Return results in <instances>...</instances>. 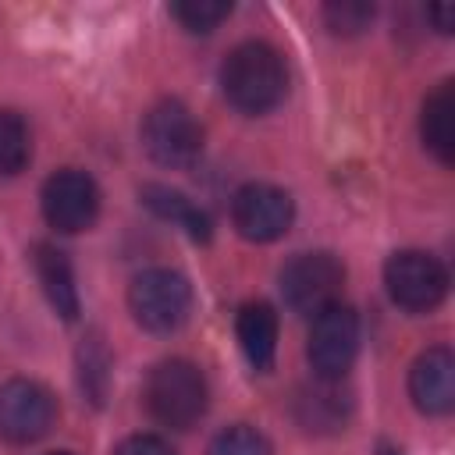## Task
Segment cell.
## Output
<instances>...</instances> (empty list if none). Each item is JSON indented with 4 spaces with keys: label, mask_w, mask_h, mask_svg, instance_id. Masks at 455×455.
I'll return each mask as SVG.
<instances>
[{
    "label": "cell",
    "mask_w": 455,
    "mask_h": 455,
    "mask_svg": "<svg viewBox=\"0 0 455 455\" xmlns=\"http://www.w3.org/2000/svg\"><path fill=\"white\" fill-rule=\"evenodd\" d=\"M43 217L53 231L60 235H78V231H89L100 217V188L96 181L78 171V167H64L57 174L46 178L43 185Z\"/></svg>",
    "instance_id": "9c48e42d"
},
{
    "label": "cell",
    "mask_w": 455,
    "mask_h": 455,
    "mask_svg": "<svg viewBox=\"0 0 455 455\" xmlns=\"http://www.w3.org/2000/svg\"><path fill=\"white\" fill-rule=\"evenodd\" d=\"M142 149L160 167L188 171L203 156V128L181 100H160L142 117Z\"/></svg>",
    "instance_id": "5b68a950"
},
{
    "label": "cell",
    "mask_w": 455,
    "mask_h": 455,
    "mask_svg": "<svg viewBox=\"0 0 455 455\" xmlns=\"http://www.w3.org/2000/svg\"><path fill=\"white\" fill-rule=\"evenodd\" d=\"M384 288L405 313H430L448 295V270L423 249H402L384 263Z\"/></svg>",
    "instance_id": "8992f818"
},
{
    "label": "cell",
    "mask_w": 455,
    "mask_h": 455,
    "mask_svg": "<svg viewBox=\"0 0 455 455\" xmlns=\"http://www.w3.org/2000/svg\"><path fill=\"white\" fill-rule=\"evenodd\" d=\"M57 423V398L50 387L28 377H14L0 387V437L7 444H32Z\"/></svg>",
    "instance_id": "ba28073f"
},
{
    "label": "cell",
    "mask_w": 455,
    "mask_h": 455,
    "mask_svg": "<svg viewBox=\"0 0 455 455\" xmlns=\"http://www.w3.org/2000/svg\"><path fill=\"white\" fill-rule=\"evenodd\" d=\"M281 295L284 306L299 316H316L327 306L341 302V288H345V263L327 252V249H313V252H299L281 267Z\"/></svg>",
    "instance_id": "277c9868"
},
{
    "label": "cell",
    "mask_w": 455,
    "mask_h": 455,
    "mask_svg": "<svg viewBox=\"0 0 455 455\" xmlns=\"http://www.w3.org/2000/svg\"><path fill=\"white\" fill-rule=\"evenodd\" d=\"M373 4H363V0H341V4H327L323 7V21L334 36H359L370 28L373 21Z\"/></svg>",
    "instance_id": "44dd1931"
},
{
    "label": "cell",
    "mask_w": 455,
    "mask_h": 455,
    "mask_svg": "<svg viewBox=\"0 0 455 455\" xmlns=\"http://www.w3.org/2000/svg\"><path fill=\"white\" fill-rule=\"evenodd\" d=\"M206 455H270V441L256 430V427H228L210 441Z\"/></svg>",
    "instance_id": "ffe728a7"
},
{
    "label": "cell",
    "mask_w": 455,
    "mask_h": 455,
    "mask_svg": "<svg viewBox=\"0 0 455 455\" xmlns=\"http://www.w3.org/2000/svg\"><path fill=\"white\" fill-rule=\"evenodd\" d=\"M295 220V203L284 188L249 181L231 199V224L245 242H274Z\"/></svg>",
    "instance_id": "30bf717a"
},
{
    "label": "cell",
    "mask_w": 455,
    "mask_h": 455,
    "mask_svg": "<svg viewBox=\"0 0 455 455\" xmlns=\"http://www.w3.org/2000/svg\"><path fill=\"white\" fill-rule=\"evenodd\" d=\"M46 455H71V451H46Z\"/></svg>",
    "instance_id": "cb8c5ba5"
},
{
    "label": "cell",
    "mask_w": 455,
    "mask_h": 455,
    "mask_svg": "<svg viewBox=\"0 0 455 455\" xmlns=\"http://www.w3.org/2000/svg\"><path fill=\"white\" fill-rule=\"evenodd\" d=\"M114 455H174V448L156 434H132L114 448Z\"/></svg>",
    "instance_id": "7402d4cb"
},
{
    "label": "cell",
    "mask_w": 455,
    "mask_h": 455,
    "mask_svg": "<svg viewBox=\"0 0 455 455\" xmlns=\"http://www.w3.org/2000/svg\"><path fill=\"white\" fill-rule=\"evenodd\" d=\"M142 203H146L156 217L178 224L188 238H196V242H206V238H210V217H206L192 199H185L181 192H174V188H167V185H146V188H142Z\"/></svg>",
    "instance_id": "9a60e30c"
},
{
    "label": "cell",
    "mask_w": 455,
    "mask_h": 455,
    "mask_svg": "<svg viewBox=\"0 0 455 455\" xmlns=\"http://www.w3.org/2000/svg\"><path fill=\"white\" fill-rule=\"evenodd\" d=\"M359 355V316L352 306L334 302L323 313L313 316L309 341H306V359L316 373V380L338 384Z\"/></svg>",
    "instance_id": "52a82bcc"
},
{
    "label": "cell",
    "mask_w": 455,
    "mask_h": 455,
    "mask_svg": "<svg viewBox=\"0 0 455 455\" xmlns=\"http://www.w3.org/2000/svg\"><path fill=\"white\" fill-rule=\"evenodd\" d=\"M142 398L156 423L171 430H188L206 412V377L188 359H164L149 370Z\"/></svg>",
    "instance_id": "7a4b0ae2"
},
{
    "label": "cell",
    "mask_w": 455,
    "mask_h": 455,
    "mask_svg": "<svg viewBox=\"0 0 455 455\" xmlns=\"http://www.w3.org/2000/svg\"><path fill=\"white\" fill-rule=\"evenodd\" d=\"M78 377H82V387H85V395L92 398V405H100L103 402V395H107V352H103V345H100V338H89L82 348H78Z\"/></svg>",
    "instance_id": "d6986e66"
},
{
    "label": "cell",
    "mask_w": 455,
    "mask_h": 455,
    "mask_svg": "<svg viewBox=\"0 0 455 455\" xmlns=\"http://www.w3.org/2000/svg\"><path fill=\"white\" fill-rule=\"evenodd\" d=\"M32 156V135L21 114L0 110V178H14L28 167Z\"/></svg>",
    "instance_id": "2e32d148"
},
{
    "label": "cell",
    "mask_w": 455,
    "mask_h": 455,
    "mask_svg": "<svg viewBox=\"0 0 455 455\" xmlns=\"http://www.w3.org/2000/svg\"><path fill=\"white\" fill-rule=\"evenodd\" d=\"M323 387H316V391H309L306 398H299V419L309 427V430H334V427H341L345 423V398H338L334 391H331V384L327 380H320Z\"/></svg>",
    "instance_id": "e0dca14e"
},
{
    "label": "cell",
    "mask_w": 455,
    "mask_h": 455,
    "mask_svg": "<svg viewBox=\"0 0 455 455\" xmlns=\"http://www.w3.org/2000/svg\"><path fill=\"white\" fill-rule=\"evenodd\" d=\"M220 89H224V100L238 114L259 117L274 110L288 92L284 57L270 43H259V39L238 43L220 64Z\"/></svg>",
    "instance_id": "6da1fadb"
},
{
    "label": "cell",
    "mask_w": 455,
    "mask_h": 455,
    "mask_svg": "<svg viewBox=\"0 0 455 455\" xmlns=\"http://www.w3.org/2000/svg\"><path fill=\"white\" fill-rule=\"evenodd\" d=\"M235 331H238V345H242L249 366L267 373L274 366V355H277V313H274V306L270 302H245L238 309Z\"/></svg>",
    "instance_id": "4fadbf2b"
},
{
    "label": "cell",
    "mask_w": 455,
    "mask_h": 455,
    "mask_svg": "<svg viewBox=\"0 0 455 455\" xmlns=\"http://www.w3.org/2000/svg\"><path fill=\"white\" fill-rule=\"evenodd\" d=\"M32 263H36V277H39L50 306L57 309V316L60 320H78L82 302H78V284H75V270H71L68 252H60L57 245L39 242Z\"/></svg>",
    "instance_id": "7c38bea8"
},
{
    "label": "cell",
    "mask_w": 455,
    "mask_h": 455,
    "mask_svg": "<svg viewBox=\"0 0 455 455\" xmlns=\"http://www.w3.org/2000/svg\"><path fill=\"white\" fill-rule=\"evenodd\" d=\"M419 135H423V146L441 164L455 160V85L451 82H441L427 96L419 114Z\"/></svg>",
    "instance_id": "5bb4252c"
},
{
    "label": "cell",
    "mask_w": 455,
    "mask_h": 455,
    "mask_svg": "<svg viewBox=\"0 0 455 455\" xmlns=\"http://www.w3.org/2000/svg\"><path fill=\"white\" fill-rule=\"evenodd\" d=\"M171 14L196 36H206L213 32L228 14H231V4L228 0H178L171 4Z\"/></svg>",
    "instance_id": "ac0fdd59"
},
{
    "label": "cell",
    "mask_w": 455,
    "mask_h": 455,
    "mask_svg": "<svg viewBox=\"0 0 455 455\" xmlns=\"http://www.w3.org/2000/svg\"><path fill=\"white\" fill-rule=\"evenodd\" d=\"M409 398L423 416H448L455 409V355L434 345L416 355L409 370Z\"/></svg>",
    "instance_id": "8fae6325"
},
{
    "label": "cell",
    "mask_w": 455,
    "mask_h": 455,
    "mask_svg": "<svg viewBox=\"0 0 455 455\" xmlns=\"http://www.w3.org/2000/svg\"><path fill=\"white\" fill-rule=\"evenodd\" d=\"M128 309L132 320L149 334H171L188 320L192 288L178 270L149 267L132 277L128 284Z\"/></svg>",
    "instance_id": "3957f363"
},
{
    "label": "cell",
    "mask_w": 455,
    "mask_h": 455,
    "mask_svg": "<svg viewBox=\"0 0 455 455\" xmlns=\"http://www.w3.org/2000/svg\"><path fill=\"white\" fill-rule=\"evenodd\" d=\"M427 18L434 21V28H437L441 36H448V32L455 28V7H448V4H437V7H427Z\"/></svg>",
    "instance_id": "603a6c76"
}]
</instances>
